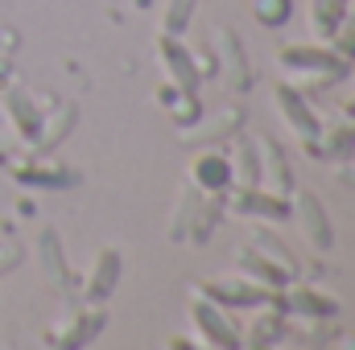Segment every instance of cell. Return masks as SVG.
<instances>
[{
  "mask_svg": "<svg viewBox=\"0 0 355 350\" xmlns=\"http://www.w3.org/2000/svg\"><path fill=\"white\" fill-rule=\"evenodd\" d=\"M297 214H302L306 239H310L318 252H327L335 235H331V223H327V214H322V202H318L314 194H297Z\"/></svg>",
  "mask_w": 355,
  "mask_h": 350,
  "instance_id": "1",
  "label": "cell"
},
{
  "mask_svg": "<svg viewBox=\"0 0 355 350\" xmlns=\"http://www.w3.org/2000/svg\"><path fill=\"white\" fill-rule=\"evenodd\" d=\"M190 181L202 185V190H223L232 181V161L219 157V153H198L194 165H190Z\"/></svg>",
  "mask_w": 355,
  "mask_h": 350,
  "instance_id": "2",
  "label": "cell"
},
{
  "mask_svg": "<svg viewBox=\"0 0 355 350\" xmlns=\"http://www.w3.org/2000/svg\"><path fill=\"white\" fill-rule=\"evenodd\" d=\"M190 313H194V326L215 342V347H223V350H236V330L232 326H223V317L211 309V305H202V301H194L190 305Z\"/></svg>",
  "mask_w": 355,
  "mask_h": 350,
  "instance_id": "3",
  "label": "cell"
},
{
  "mask_svg": "<svg viewBox=\"0 0 355 350\" xmlns=\"http://www.w3.org/2000/svg\"><path fill=\"white\" fill-rule=\"evenodd\" d=\"M116 276H120V256L112 252V248H103L99 256H95V268H91V297H107L112 288H116Z\"/></svg>",
  "mask_w": 355,
  "mask_h": 350,
  "instance_id": "4",
  "label": "cell"
},
{
  "mask_svg": "<svg viewBox=\"0 0 355 350\" xmlns=\"http://www.w3.org/2000/svg\"><path fill=\"white\" fill-rule=\"evenodd\" d=\"M277 99H281V107L289 111V124H293V132H302V136H314V132H318L314 116H310V111H306V107H302V103H297V99H293L289 91H281Z\"/></svg>",
  "mask_w": 355,
  "mask_h": 350,
  "instance_id": "5",
  "label": "cell"
},
{
  "mask_svg": "<svg viewBox=\"0 0 355 350\" xmlns=\"http://www.w3.org/2000/svg\"><path fill=\"white\" fill-rule=\"evenodd\" d=\"M162 50H166V66H170L174 75H182V91H194L198 75L190 71V58H186V50H178L174 42H162Z\"/></svg>",
  "mask_w": 355,
  "mask_h": 350,
  "instance_id": "6",
  "label": "cell"
},
{
  "mask_svg": "<svg viewBox=\"0 0 355 350\" xmlns=\"http://www.w3.org/2000/svg\"><path fill=\"white\" fill-rule=\"evenodd\" d=\"M236 206H240V210H252V214H268V219H285V214H289V210H285V202H268V198H261V194H257V185H252V194H248V198H240Z\"/></svg>",
  "mask_w": 355,
  "mask_h": 350,
  "instance_id": "7",
  "label": "cell"
},
{
  "mask_svg": "<svg viewBox=\"0 0 355 350\" xmlns=\"http://www.w3.org/2000/svg\"><path fill=\"white\" fill-rule=\"evenodd\" d=\"M265 165H268V174L277 177V185L272 190H289L293 185V177H289V165H285V157H281V149H272V140H265Z\"/></svg>",
  "mask_w": 355,
  "mask_h": 350,
  "instance_id": "8",
  "label": "cell"
},
{
  "mask_svg": "<svg viewBox=\"0 0 355 350\" xmlns=\"http://www.w3.org/2000/svg\"><path fill=\"white\" fill-rule=\"evenodd\" d=\"M42 260H50L54 276H67V264H62V252H58V235H54V231H46V235H42Z\"/></svg>",
  "mask_w": 355,
  "mask_h": 350,
  "instance_id": "9",
  "label": "cell"
},
{
  "mask_svg": "<svg viewBox=\"0 0 355 350\" xmlns=\"http://www.w3.org/2000/svg\"><path fill=\"white\" fill-rule=\"evenodd\" d=\"M257 12H261V21H265V25H281V21L289 17V0H261V4H257Z\"/></svg>",
  "mask_w": 355,
  "mask_h": 350,
  "instance_id": "10",
  "label": "cell"
},
{
  "mask_svg": "<svg viewBox=\"0 0 355 350\" xmlns=\"http://www.w3.org/2000/svg\"><path fill=\"white\" fill-rule=\"evenodd\" d=\"M297 305L310 309V313H322V317L335 313V301H327V297H318V293H297Z\"/></svg>",
  "mask_w": 355,
  "mask_h": 350,
  "instance_id": "11",
  "label": "cell"
},
{
  "mask_svg": "<svg viewBox=\"0 0 355 350\" xmlns=\"http://www.w3.org/2000/svg\"><path fill=\"white\" fill-rule=\"evenodd\" d=\"M25 181H54V185H67V181H75L71 169H25Z\"/></svg>",
  "mask_w": 355,
  "mask_h": 350,
  "instance_id": "12",
  "label": "cell"
},
{
  "mask_svg": "<svg viewBox=\"0 0 355 350\" xmlns=\"http://www.w3.org/2000/svg\"><path fill=\"white\" fill-rule=\"evenodd\" d=\"M186 17H190V0H174V4H170V17H166V25H170V33L186 25Z\"/></svg>",
  "mask_w": 355,
  "mask_h": 350,
  "instance_id": "13",
  "label": "cell"
},
{
  "mask_svg": "<svg viewBox=\"0 0 355 350\" xmlns=\"http://www.w3.org/2000/svg\"><path fill=\"white\" fill-rule=\"evenodd\" d=\"M347 350H355V334H352V338H347Z\"/></svg>",
  "mask_w": 355,
  "mask_h": 350,
  "instance_id": "14",
  "label": "cell"
}]
</instances>
